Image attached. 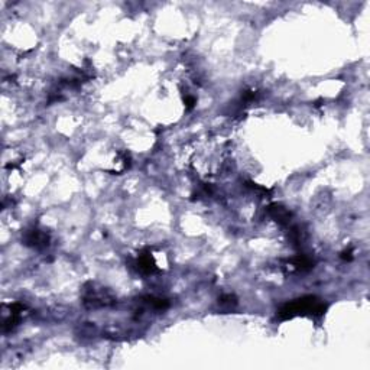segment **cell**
Wrapping results in <instances>:
<instances>
[{
    "instance_id": "obj_1",
    "label": "cell",
    "mask_w": 370,
    "mask_h": 370,
    "mask_svg": "<svg viewBox=\"0 0 370 370\" xmlns=\"http://www.w3.org/2000/svg\"><path fill=\"white\" fill-rule=\"evenodd\" d=\"M325 308L327 305L317 300L315 297H305V298H300L289 304H285L279 310L278 315L284 320L292 318L295 315H321L325 311Z\"/></svg>"
},
{
    "instance_id": "obj_2",
    "label": "cell",
    "mask_w": 370,
    "mask_h": 370,
    "mask_svg": "<svg viewBox=\"0 0 370 370\" xmlns=\"http://www.w3.org/2000/svg\"><path fill=\"white\" fill-rule=\"evenodd\" d=\"M26 244L34 247H45L48 246V236L39 230H31L26 236Z\"/></svg>"
},
{
    "instance_id": "obj_3",
    "label": "cell",
    "mask_w": 370,
    "mask_h": 370,
    "mask_svg": "<svg viewBox=\"0 0 370 370\" xmlns=\"http://www.w3.org/2000/svg\"><path fill=\"white\" fill-rule=\"evenodd\" d=\"M136 265H138L139 270L146 272V273H152L153 270H156L155 262H153V259H152L150 254H142V256H139Z\"/></svg>"
}]
</instances>
